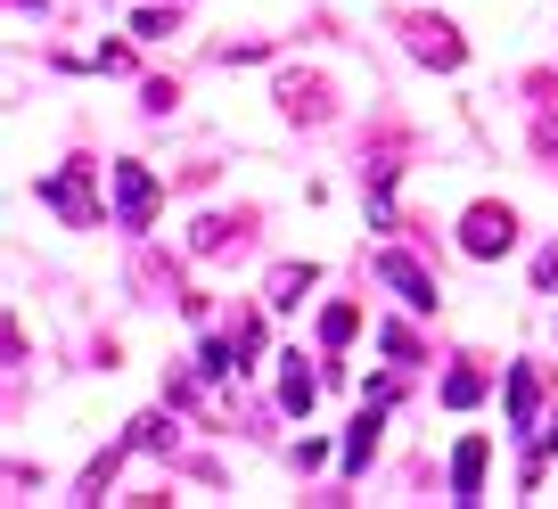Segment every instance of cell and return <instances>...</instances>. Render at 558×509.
<instances>
[{
  "mask_svg": "<svg viewBox=\"0 0 558 509\" xmlns=\"http://www.w3.org/2000/svg\"><path fill=\"white\" fill-rule=\"evenodd\" d=\"M41 206H50L58 222H74V230H99V197H90V165H58V173L41 181Z\"/></svg>",
  "mask_w": 558,
  "mask_h": 509,
  "instance_id": "6da1fadb",
  "label": "cell"
},
{
  "mask_svg": "<svg viewBox=\"0 0 558 509\" xmlns=\"http://www.w3.org/2000/svg\"><path fill=\"white\" fill-rule=\"evenodd\" d=\"M460 246H469L476 264L509 255V246H518V214H509V206H469V222H460Z\"/></svg>",
  "mask_w": 558,
  "mask_h": 509,
  "instance_id": "7a4b0ae2",
  "label": "cell"
},
{
  "mask_svg": "<svg viewBox=\"0 0 558 509\" xmlns=\"http://www.w3.org/2000/svg\"><path fill=\"white\" fill-rule=\"evenodd\" d=\"M157 173H148V165H116V222L123 230H148L157 222Z\"/></svg>",
  "mask_w": 558,
  "mask_h": 509,
  "instance_id": "3957f363",
  "label": "cell"
},
{
  "mask_svg": "<svg viewBox=\"0 0 558 509\" xmlns=\"http://www.w3.org/2000/svg\"><path fill=\"white\" fill-rule=\"evenodd\" d=\"M369 271H378V280L395 288V296L411 304V313H436V304H444V296H436V280H427V271H418L411 255H395V246H386V255H369Z\"/></svg>",
  "mask_w": 558,
  "mask_h": 509,
  "instance_id": "277c9868",
  "label": "cell"
},
{
  "mask_svg": "<svg viewBox=\"0 0 558 509\" xmlns=\"http://www.w3.org/2000/svg\"><path fill=\"white\" fill-rule=\"evenodd\" d=\"M402 34H411V50L427 58V66H460V58H469V41H460L452 25H436V17H402Z\"/></svg>",
  "mask_w": 558,
  "mask_h": 509,
  "instance_id": "5b68a950",
  "label": "cell"
},
{
  "mask_svg": "<svg viewBox=\"0 0 558 509\" xmlns=\"http://www.w3.org/2000/svg\"><path fill=\"white\" fill-rule=\"evenodd\" d=\"M485 452H493L485 436H460V452H452V501H460V509L485 501Z\"/></svg>",
  "mask_w": 558,
  "mask_h": 509,
  "instance_id": "8992f818",
  "label": "cell"
},
{
  "mask_svg": "<svg viewBox=\"0 0 558 509\" xmlns=\"http://www.w3.org/2000/svg\"><path fill=\"white\" fill-rule=\"evenodd\" d=\"M534 411H542V369L518 362L509 369V427H534Z\"/></svg>",
  "mask_w": 558,
  "mask_h": 509,
  "instance_id": "52a82bcc",
  "label": "cell"
},
{
  "mask_svg": "<svg viewBox=\"0 0 558 509\" xmlns=\"http://www.w3.org/2000/svg\"><path fill=\"white\" fill-rule=\"evenodd\" d=\"M279 99H288V116H329V83H320V74H288Z\"/></svg>",
  "mask_w": 558,
  "mask_h": 509,
  "instance_id": "ba28073f",
  "label": "cell"
},
{
  "mask_svg": "<svg viewBox=\"0 0 558 509\" xmlns=\"http://www.w3.org/2000/svg\"><path fill=\"white\" fill-rule=\"evenodd\" d=\"M304 288H313V264H279V271H271V296H263V304H271V313H296Z\"/></svg>",
  "mask_w": 558,
  "mask_h": 509,
  "instance_id": "9c48e42d",
  "label": "cell"
},
{
  "mask_svg": "<svg viewBox=\"0 0 558 509\" xmlns=\"http://www.w3.org/2000/svg\"><path fill=\"white\" fill-rule=\"evenodd\" d=\"M369 452H378V403H362V420H353V436H345V476H362Z\"/></svg>",
  "mask_w": 558,
  "mask_h": 509,
  "instance_id": "30bf717a",
  "label": "cell"
},
{
  "mask_svg": "<svg viewBox=\"0 0 558 509\" xmlns=\"http://www.w3.org/2000/svg\"><path fill=\"white\" fill-rule=\"evenodd\" d=\"M313 395H320V378L304 369V353H288V369H279V403H288V411H313Z\"/></svg>",
  "mask_w": 558,
  "mask_h": 509,
  "instance_id": "8fae6325",
  "label": "cell"
},
{
  "mask_svg": "<svg viewBox=\"0 0 558 509\" xmlns=\"http://www.w3.org/2000/svg\"><path fill=\"white\" fill-rule=\"evenodd\" d=\"M230 239H246V230L230 222V214H206V222H190V246H197V255H222Z\"/></svg>",
  "mask_w": 558,
  "mask_h": 509,
  "instance_id": "7c38bea8",
  "label": "cell"
},
{
  "mask_svg": "<svg viewBox=\"0 0 558 509\" xmlns=\"http://www.w3.org/2000/svg\"><path fill=\"white\" fill-rule=\"evenodd\" d=\"M476 395H485V369H476V362H460L452 378H444V403H452V411H469Z\"/></svg>",
  "mask_w": 558,
  "mask_h": 509,
  "instance_id": "4fadbf2b",
  "label": "cell"
},
{
  "mask_svg": "<svg viewBox=\"0 0 558 509\" xmlns=\"http://www.w3.org/2000/svg\"><path fill=\"white\" fill-rule=\"evenodd\" d=\"M353 329H362V304H329V313H320V346H329V353L345 346Z\"/></svg>",
  "mask_w": 558,
  "mask_h": 509,
  "instance_id": "5bb4252c",
  "label": "cell"
},
{
  "mask_svg": "<svg viewBox=\"0 0 558 509\" xmlns=\"http://www.w3.org/2000/svg\"><path fill=\"white\" fill-rule=\"evenodd\" d=\"M132 34H140V41H173V34H181V9H140Z\"/></svg>",
  "mask_w": 558,
  "mask_h": 509,
  "instance_id": "9a60e30c",
  "label": "cell"
},
{
  "mask_svg": "<svg viewBox=\"0 0 558 509\" xmlns=\"http://www.w3.org/2000/svg\"><path fill=\"white\" fill-rule=\"evenodd\" d=\"M132 452H173V427L165 420H132Z\"/></svg>",
  "mask_w": 558,
  "mask_h": 509,
  "instance_id": "2e32d148",
  "label": "cell"
},
{
  "mask_svg": "<svg viewBox=\"0 0 558 509\" xmlns=\"http://www.w3.org/2000/svg\"><path fill=\"white\" fill-rule=\"evenodd\" d=\"M230 337H239V362L255 369V353H263V320H255V313H239V320H230Z\"/></svg>",
  "mask_w": 558,
  "mask_h": 509,
  "instance_id": "e0dca14e",
  "label": "cell"
},
{
  "mask_svg": "<svg viewBox=\"0 0 558 509\" xmlns=\"http://www.w3.org/2000/svg\"><path fill=\"white\" fill-rule=\"evenodd\" d=\"M378 346L395 353V362H418V337H411V329H378Z\"/></svg>",
  "mask_w": 558,
  "mask_h": 509,
  "instance_id": "ac0fdd59",
  "label": "cell"
},
{
  "mask_svg": "<svg viewBox=\"0 0 558 509\" xmlns=\"http://www.w3.org/2000/svg\"><path fill=\"white\" fill-rule=\"evenodd\" d=\"M534 288H542V296H550V288H558V246H550V255H542V264H534Z\"/></svg>",
  "mask_w": 558,
  "mask_h": 509,
  "instance_id": "d6986e66",
  "label": "cell"
},
{
  "mask_svg": "<svg viewBox=\"0 0 558 509\" xmlns=\"http://www.w3.org/2000/svg\"><path fill=\"white\" fill-rule=\"evenodd\" d=\"M542 452H558V411H550V420L534 427V460H542Z\"/></svg>",
  "mask_w": 558,
  "mask_h": 509,
  "instance_id": "ffe728a7",
  "label": "cell"
},
{
  "mask_svg": "<svg viewBox=\"0 0 558 509\" xmlns=\"http://www.w3.org/2000/svg\"><path fill=\"white\" fill-rule=\"evenodd\" d=\"M542 148H550V157H558V116H542Z\"/></svg>",
  "mask_w": 558,
  "mask_h": 509,
  "instance_id": "44dd1931",
  "label": "cell"
}]
</instances>
